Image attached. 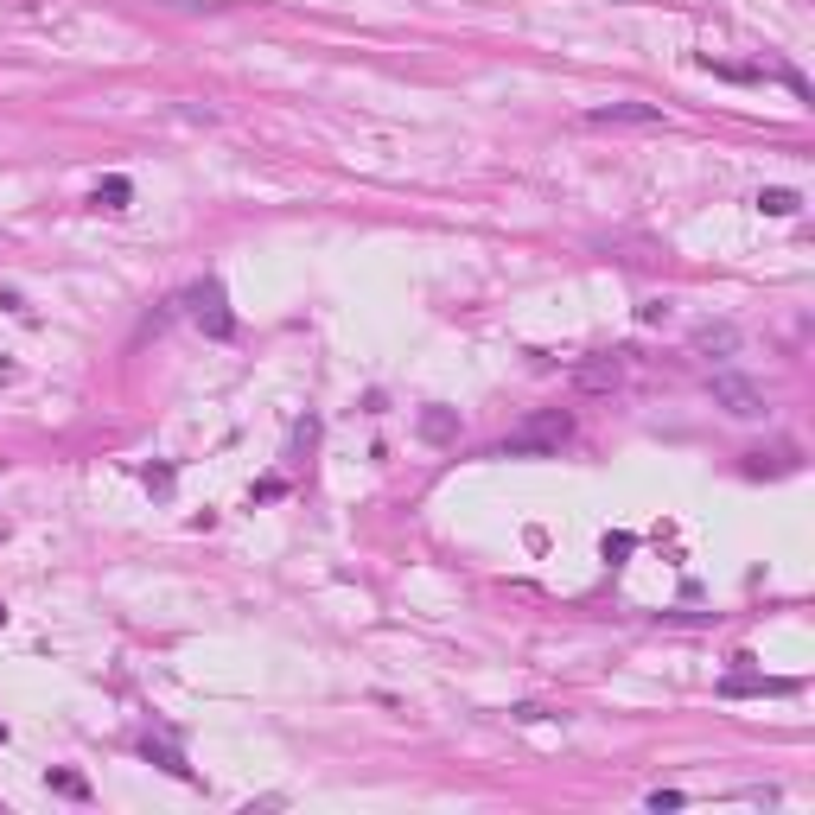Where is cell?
Listing matches in <instances>:
<instances>
[{"label":"cell","mask_w":815,"mask_h":815,"mask_svg":"<svg viewBox=\"0 0 815 815\" xmlns=\"http://www.w3.org/2000/svg\"><path fill=\"white\" fill-rule=\"evenodd\" d=\"M574 433V414H561V408H542V414H529L523 427L504 440V459H523V453H554V446Z\"/></svg>","instance_id":"1"},{"label":"cell","mask_w":815,"mask_h":815,"mask_svg":"<svg viewBox=\"0 0 815 815\" xmlns=\"http://www.w3.org/2000/svg\"><path fill=\"white\" fill-rule=\"evenodd\" d=\"M714 402L733 414V421H758V414H765V389L758 383H745V376H733V370H714Z\"/></svg>","instance_id":"2"},{"label":"cell","mask_w":815,"mask_h":815,"mask_svg":"<svg viewBox=\"0 0 815 815\" xmlns=\"http://www.w3.org/2000/svg\"><path fill=\"white\" fill-rule=\"evenodd\" d=\"M586 128H663V109L656 102H605L586 115Z\"/></svg>","instance_id":"3"},{"label":"cell","mask_w":815,"mask_h":815,"mask_svg":"<svg viewBox=\"0 0 815 815\" xmlns=\"http://www.w3.org/2000/svg\"><path fill=\"white\" fill-rule=\"evenodd\" d=\"M192 300H198V325H204L211 338H230V332H236V325H230V312H223V287H217V281H204V287L192 293Z\"/></svg>","instance_id":"4"},{"label":"cell","mask_w":815,"mask_h":815,"mask_svg":"<svg viewBox=\"0 0 815 815\" xmlns=\"http://www.w3.org/2000/svg\"><path fill=\"white\" fill-rule=\"evenodd\" d=\"M574 383H580V389H618V383H624V357L612 351V357L580 363V370H574Z\"/></svg>","instance_id":"5"},{"label":"cell","mask_w":815,"mask_h":815,"mask_svg":"<svg viewBox=\"0 0 815 815\" xmlns=\"http://www.w3.org/2000/svg\"><path fill=\"white\" fill-rule=\"evenodd\" d=\"M695 351H701V357H733V351H739V332H733V325H701V332H695Z\"/></svg>","instance_id":"6"},{"label":"cell","mask_w":815,"mask_h":815,"mask_svg":"<svg viewBox=\"0 0 815 815\" xmlns=\"http://www.w3.org/2000/svg\"><path fill=\"white\" fill-rule=\"evenodd\" d=\"M141 752H147V765H160V771H172V777H179V784H192V765H185V758H179V752H172V745H166V739H147V745H141Z\"/></svg>","instance_id":"7"},{"label":"cell","mask_w":815,"mask_h":815,"mask_svg":"<svg viewBox=\"0 0 815 815\" xmlns=\"http://www.w3.org/2000/svg\"><path fill=\"white\" fill-rule=\"evenodd\" d=\"M758 211H765V217H796V211H803V198L784 192V185H765V192H758Z\"/></svg>","instance_id":"8"},{"label":"cell","mask_w":815,"mask_h":815,"mask_svg":"<svg viewBox=\"0 0 815 815\" xmlns=\"http://www.w3.org/2000/svg\"><path fill=\"white\" fill-rule=\"evenodd\" d=\"M128 198H134V185L121 179V172H109V179L96 185V204H102V211H121V204H128Z\"/></svg>","instance_id":"9"},{"label":"cell","mask_w":815,"mask_h":815,"mask_svg":"<svg viewBox=\"0 0 815 815\" xmlns=\"http://www.w3.org/2000/svg\"><path fill=\"white\" fill-rule=\"evenodd\" d=\"M765 688H777V682H765V675H752V669H739V675H726V682H720V695H765Z\"/></svg>","instance_id":"10"},{"label":"cell","mask_w":815,"mask_h":815,"mask_svg":"<svg viewBox=\"0 0 815 815\" xmlns=\"http://www.w3.org/2000/svg\"><path fill=\"white\" fill-rule=\"evenodd\" d=\"M421 433H427V440H453V433H459V421L433 408V414H421Z\"/></svg>","instance_id":"11"},{"label":"cell","mask_w":815,"mask_h":815,"mask_svg":"<svg viewBox=\"0 0 815 815\" xmlns=\"http://www.w3.org/2000/svg\"><path fill=\"white\" fill-rule=\"evenodd\" d=\"M51 790H64V796H90V790H83V777H71V771H51Z\"/></svg>","instance_id":"12"},{"label":"cell","mask_w":815,"mask_h":815,"mask_svg":"<svg viewBox=\"0 0 815 815\" xmlns=\"http://www.w3.org/2000/svg\"><path fill=\"white\" fill-rule=\"evenodd\" d=\"M682 803H688L682 790H650V809H682Z\"/></svg>","instance_id":"13"},{"label":"cell","mask_w":815,"mask_h":815,"mask_svg":"<svg viewBox=\"0 0 815 815\" xmlns=\"http://www.w3.org/2000/svg\"><path fill=\"white\" fill-rule=\"evenodd\" d=\"M147 484L153 491H172V465H147Z\"/></svg>","instance_id":"14"},{"label":"cell","mask_w":815,"mask_h":815,"mask_svg":"<svg viewBox=\"0 0 815 815\" xmlns=\"http://www.w3.org/2000/svg\"><path fill=\"white\" fill-rule=\"evenodd\" d=\"M0 618H7V612H0Z\"/></svg>","instance_id":"15"}]
</instances>
